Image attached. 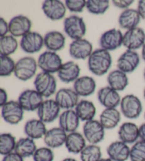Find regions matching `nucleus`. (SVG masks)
<instances>
[{"label": "nucleus", "mask_w": 145, "mask_h": 161, "mask_svg": "<svg viewBox=\"0 0 145 161\" xmlns=\"http://www.w3.org/2000/svg\"><path fill=\"white\" fill-rule=\"evenodd\" d=\"M111 65L112 57L110 52L102 48L95 50L88 58L89 70L96 76L106 74Z\"/></svg>", "instance_id": "f257e3e1"}, {"label": "nucleus", "mask_w": 145, "mask_h": 161, "mask_svg": "<svg viewBox=\"0 0 145 161\" xmlns=\"http://www.w3.org/2000/svg\"><path fill=\"white\" fill-rule=\"evenodd\" d=\"M35 90L38 92L43 97L49 98L56 94L57 81L52 74L44 73H38L33 82Z\"/></svg>", "instance_id": "f03ea898"}, {"label": "nucleus", "mask_w": 145, "mask_h": 161, "mask_svg": "<svg viewBox=\"0 0 145 161\" xmlns=\"http://www.w3.org/2000/svg\"><path fill=\"white\" fill-rule=\"evenodd\" d=\"M38 63L33 57H24L16 63L15 77L21 81H28L34 77L38 68Z\"/></svg>", "instance_id": "7ed1b4c3"}, {"label": "nucleus", "mask_w": 145, "mask_h": 161, "mask_svg": "<svg viewBox=\"0 0 145 161\" xmlns=\"http://www.w3.org/2000/svg\"><path fill=\"white\" fill-rule=\"evenodd\" d=\"M64 31L72 39L78 40L83 38L86 32V26L83 18L72 15L64 21Z\"/></svg>", "instance_id": "20e7f679"}, {"label": "nucleus", "mask_w": 145, "mask_h": 161, "mask_svg": "<svg viewBox=\"0 0 145 161\" xmlns=\"http://www.w3.org/2000/svg\"><path fill=\"white\" fill-rule=\"evenodd\" d=\"M121 112L129 119H137L142 112V104L137 97L134 94H127L121 99Z\"/></svg>", "instance_id": "39448f33"}, {"label": "nucleus", "mask_w": 145, "mask_h": 161, "mask_svg": "<svg viewBox=\"0 0 145 161\" xmlns=\"http://www.w3.org/2000/svg\"><path fill=\"white\" fill-rule=\"evenodd\" d=\"M38 66L42 72L53 74L59 71L62 65V60L57 53L47 51L39 55Z\"/></svg>", "instance_id": "423d86ee"}, {"label": "nucleus", "mask_w": 145, "mask_h": 161, "mask_svg": "<svg viewBox=\"0 0 145 161\" xmlns=\"http://www.w3.org/2000/svg\"><path fill=\"white\" fill-rule=\"evenodd\" d=\"M1 114L6 123L16 125L23 120L24 110L18 101H8L1 107Z\"/></svg>", "instance_id": "0eeeda50"}, {"label": "nucleus", "mask_w": 145, "mask_h": 161, "mask_svg": "<svg viewBox=\"0 0 145 161\" xmlns=\"http://www.w3.org/2000/svg\"><path fill=\"white\" fill-rule=\"evenodd\" d=\"M105 129L98 120L86 121L83 126V135L89 144L98 145L105 138Z\"/></svg>", "instance_id": "6e6552de"}, {"label": "nucleus", "mask_w": 145, "mask_h": 161, "mask_svg": "<svg viewBox=\"0 0 145 161\" xmlns=\"http://www.w3.org/2000/svg\"><path fill=\"white\" fill-rule=\"evenodd\" d=\"M61 108L55 99H46L37 110L38 119L45 124H50L59 118Z\"/></svg>", "instance_id": "1a4fd4ad"}, {"label": "nucleus", "mask_w": 145, "mask_h": 161, "mask_svg": "<svg viewBox=\"0 0 145 161\" xmlns=\"http://www.w3.org/2000/svg\"><path fill=\"white\" fill-rule=\"evenodd\" d=\"M17 101L24 111L34 112L38 109L44 100L43 97L38 92L28 89L20 94Z\"/></svg>", "instance_id": "9d476101"}, {"label": "nucleus", "mask_w": 145, "mask_h": 161, "mask_svg": "<svg viewBox=\"0 0 145 161\" xmlns=\"http://www.w3.org/2000/svg\"><path fill=\"white\" fill-rule=\"evenodd\" d=\"M123 34L121 31L112 29L105 31L99 39L101 48L107 51H113L119 48L122 45Z\"/></svg>", "instance_id": "9b49d317"}, {"label": "nucleus", "mask_w": 145, "mask_h": 161, "mask_svg": "<svg viewBox=\"0 0 145 161\" xmlns=\"http://www.w3.org/2000/svg\"><path fill=\"white\" fill-rule=\"evenodd\" d=\"M145 43V32L142 28L137 27L135 29L126 31L123 34V45L127 50L136 51L143 47Z\"/></svg>", "instance_id": "f8f14e48"}, {"label": "nucleus", "mask_w": 145, "mask_h": 161, "mask_svg": "<svg viewBox=\"0 0 145 161\" xmlns=\"http://www.w3.org/2000/svg\"><path fill=\"white\" fill-rule=\"evenodd\" d=\"M55 100L61 109H73L79 102V96L74 89L62 88L55 94Z\"/></svg>", "instance_id": "ddd939ff"}, {"label": "nucleus", "mask_w": 145, "mask_h": 161, "mask_svg": "<svg viewBox=\"0 0 145 161\" xmlns=\"http://www.w3.org/2000/svg\"><path fill=\"white\" fill-rule=\"evenodd\" d=\"M44 46V37L35 31H30L21 38L20 46L26 53L33 54L40 51Z\"/></svg>", "instance_id": "4468645a"}, {"label": "nucleus", "mask_w": 145, "mask_h": 161, "mask_svg": "<svg viewBox=\"0 0 145 161\" xmlns=\"http://www.w3.org/2000/svg\"><path fill=\"white\" fill-rule=\"evenodd\" d=\"M42 10L46 17L52 21H59L66 14L65 4L60 0H46L42 4Z\"/></svg>", "instance_id": "2eb2a0df"}, {"label": "nucleus", "mask_w": 145, "mask_h": 161, "mask_svg": "<svg viewBox=\"0 0 145 161\" xmlns=\"http://www.w3.org/2000/svg\"><path fill=\"white\" fill-rule=\"evenodd\" d=\"M93 51L92 43L85 38L73 41L69 47V55L75 60L87 59Z\"/></svg>", "instance_id": "dca6fc26"}, {"label": "nucleus", "mask_w": 145, "mask_h": 161, "mask_svg": "<svg viewBox=\"0 0 145 161\" xmlns=\"http://www.w3.org/2000/svg\"><path fill=\"white\" fill-rule=\"evenodd\" d=\"M139 63L140 58L137 53L127 50L117 60V67L125 73H132L137 68Z\"/></svg>", "instance_id": "f3484780"}, {"label": "nucleus", "mask_w": 145, "mask_h": 161, "mask_svg": "<svg viewBox=\"0 0 145 161\" xmlns=\"http://www.w3.org/2000/svg\"><path fill=\"white\" fill-rule=\"evenodd\" d=\"M32 22L30 19L24 15H17L9 22V33L13 37H23L30 31Z\"/></svg>", "instance_id": "a211bd4d"}, {"label": "nucleus", "mask_w": 145, "mask_h": 161, "mask_svg": "<svg viewBox=\"0 0 145 161\" xmlns=\"http://www.w3.org/2000/svg\"><path fill=\"white\" fill-rule=\"evenodd\" d=\"M97 97L99 103L104 107L105 109L117 108L121 102V98L118 92L113 90L109 86L100 89L97 93Z\"/></svg>", "instance_id": "6ab92c4d"}, {"label": "nucleus", "mask_w": 145, "mask_h": 161, "mask_svg": "<svg viewBox=\"0 0 145 161\" xmlns=\"http://www.w3.org/2000/svg\"><path fill=\"white\" fill-rule=\"evenodd\" d=\"M67 133L59 127H54L47 130L43 138L44 143L47 147L54 149L60 148L65 144Z\"/></svg>", "instance_id": "aec40b11"}, {"label": "nucleus", "mask_w": 145, "mask_h": 161, "mask_svg": "<svg viewBox=\"0 0 145 161\" xmlns=\"http://www.w3.org/2000/svg\"><path fill=\"white\" fill-rule=\"evenodd\" d=\"M108 158L113 161H127L130 159V148L121 141L111 143L106 149Z\"/></svg>", "instance_id": "412c9836"}, {"label": "nucleus", "mask_w": 145, "mask_h": 161, "mask_svg": "<svg viewBox=\"0 0 145 161\" xmlns=\"http://www.w3.org/2000/svg\"><path fill=\"white\" fill-rule=\"evenodd\" d=\"M80 119L74 109L65 110L59 116V126L67 134L77 131Z\"/></svg>", "instance_id": "4be33fe9"}, {"label": "nucleus", "mask_w": 145, "mask_h": 161, "mask_svg": "<svg viewBox=\"0 0 145 161\" xmlns=\"http://www.w3.org/2000/svg\"><path fill=\"white\" fill-rule=\"evenodd\" d=\"M119 140L127 144H134L139 138V126L132 122H125L119 128Z\"/></svg>", "instance_id": "5701e85b"}, {"label": "nucleus", "mask_w": 145, "mask_h": 161, "mask_svg": "<svg viewBox=\"0 0 145 161\" xmlns=\"http://www.w3.org/2000/svg\"><path fill=\"white\" fill-rule=\"evenodd\" d=\"M80 72L81 68L77 63L74 61H68L61 66L57 72V76L62 82H74L79 77Z\"/></svg>", "instance_id": "b1692460"}, {"label": "nucleus", "mask_w": 145, "mask_h": 161, "mask_svg": "<svg viewBox=\"0 0 145 161\" xmlns=\"http://www.w3.org/2000/svg\"><path fill=\"white\" fill-rule=\"evenodd\" d=\"M24 131L27 137L33 140L44 138L47 132L46 124L40 119H30L24 125Z\"/></svg>", "instance_id": "393cba45"}, {"label": "nucleus", "mask_w": 145, "mask_h": 161, "mask_svg": "<svg viewBox=\"0 0 145 161\" xmlns=\"http://www.w3.org/2000/svg\"><path fill=\"white\" fill-rule=\"evenodd\" d=\"M74 90L79 97H89L93 94L96 89V82L90 76L79 77L73 85Z\"/></svg>", "instance_id": "a878e982"}, {"label": "nucleus", "mask_w": 145, "mask_h": 161, "mask_svg": "<svg viewBox=\"0 0 145 161\" xmlns=\"http://www.w3.org/2000/svg\"><path fill=\"white\" fill-rule=\"evenodd\" d=\"M66 42L65 36L57 31L47 32L44 36V46L50 51H59L65 48Z\"/></svg>", "instance_id": "bb28decb"}, {"label": "nucleus", "mask_w": 145, "mask_h": 161, "mask_svg": "<svg viewBox=\"0 0 145 161\" xmlns=\"http://www.w3.org/2000/svg\"><path fill=\"white\" fill-rule=\"evenodd\" d=\"M141 17L137 9H127L123 10L119 16L118 24L121 28L125 30H130L138 27Z\"/></svg>", "instance_id": "cd10ccee"}, {"label": "nucleus", "mask_w": 145, "mask_h": 161, "mask_svg": "<svg viewBox=\"0 0 145 161\" xmlns=\"http://www.w3.org/2000/svg\"><path fill=\"white\" fill-rule=\"evenodd\" d=\"M65 146L69 153L77 155L80 154L87 145L83 135L75 131L67 134Z\"/></svg>", "instance_id": "c85d7f7f"}, {"label": "nucleus", "mask_w": 145, "mask_h": 161, "mask_svg": "<svg viewBox=\"0 0 145 161\" xmlns=\"http://www.w3.org/2000/svg\"><path fill=\"white\" fill-rule=\"evenodd\" d=\"M121 120V113L116 108L105 109L100 114L99 121L105 129L111 130L118 126Z\"/></svg>", "instance_id": "c756f323"}, {"label": "nucleus", "mask_w": 145, "mask_h": 161, "mask_svg": "<svg viewBox=\"0 0 145 161\" xmlns=\"http://www.w3.org/2000/svg\"><path fill=\"white\" fill-rule=\"evenodd\" d=\"M75 112L80 121H89L94 119L96 114V108L93 102L86 99H82L75 107Z\"/></svg>", "instance_id": "7c9ffc66"}, {"label": "nucleus", "mask_w": 145, "mask_h": 161, "mask_svg": "<svg viewBox=\"0 0 145 161\" xmlns=\"http://www.w3.org/2000/svg\"><path fill=\"white\" fill-rule=\"evenodd\" d=\"M107 82L108 86L117 92L123 91L129 84L127 74L118 69L110 72L108 75Z\"/></svg>", "instance_id": "2f4dec72"}, {"label": "nucleus", "mask_w": 145, "mask_h": 161, "mask_svg": "<svg viewBox=\"0 0 145 161\" xmlns=\"http://www.w3.org/2000/svg\"><path fill=\"white\" fill-rule=\"evenodd\" d=\"M37 149L35 140L26 136L19 138L17 141L14 152L22 158H26L33 157Z\"/></svg>", "instance_id": "473e14b6"}, {"label": "nucleus", "mask_w": 145, "mask_h": 161, "mask_svg": "<svg viewBox=\"0 0 145 161\" xmlns=\"http://www.w3.org/2000/svg\"><path fill=\"white\" fill-rule=\"evenodd\" d=\"M18 41L12 35H7L0 38V55L10 56L18 48Z\"/></svg>", "instance_id": "72a5a7b5"}, {"label": "nucleus", "mask_w": 145, "mask_h": 161, "mask_svg": "<svg viewBox=\"0 0 145 161\" xmlns=\"http://www.w3.org/2000/svg\"><path fill=\"white\" fill-rule=\"evenodd\" d=\"M17 141L15 136L10 133H3L0 135V153L7 155L14 152Z\"/></svg>", "instance_id": "f704fd0d"}, {"label": "nucleus", "mask_w": 145, "mask_h": 161, "mask_svg": "<svg viewBox=\"0 0 145 161\" xmlns=\"http://www.w3.org/2000/svg\"><path fill=\"white\" fill-rule=\"evenodd\" d=\"M79 155L82 161H99L102 158L101 148L94 144L86 146Z\"/></svg>", "instance_id": "c9c22d12"}, {"label": "nucleus", "mask_w": 145, "mask_h": 161, "mask_svg": "<svg viewBox=\"0 0 145 161\" xmlns=\"http://www.w3.org/2000/svg\"><path fill=\"white\" fill-rule=\"evenodd\" d=\"M110 6L108 0H88L86 1V9L91 14L96 15L104 14Z\"/></svg>", "instance_id": "e433bc0d"}, {"label": "nucleus", "mask_w": 145, "mask_h": 161, "mask_svg": "<svg viewBox=\"0 0 145 161\" xmlns=\"http://www.w3.org/2000/svg\"><path fill=\"white\" fill-rule=\"evenodd\" d=\"M16 63L12 58L0 55V76L9 77L14 73Z\"/></svg>", "instance_id": "4c0bfd02"}, {"label": "nucleus", "mask_w": 145, "mask_h": 161, "mask_svg": "<svg viewBox=\"0 0 145 161\" xmlns=\"http://www.w3.org/2000/svg\"><path fill=\"white\" fill-rule=\"evenodd\" d=\"M130 161H145V141H137L132 144L130 152Z\"/></svg>", "instance_id": "58836bf2"}, {"label": "nucleus", "mask_w": 145, "mask_h": 161, "mask_svg": "<svg viewBox=\"0 0 145 161\" xmlns=\"http://www.w3.org/2000/svg\"><path fill=\"white\" fill-rule=\"evenodd\" d=\"M55 158L52 149L48 147H40L38 148L33 155V161H53Z\"/></svg>", "instance_id": "ea45409f"}, {"label": "nucleus", "mask_w": 145, "mask_h": 161, "mask_svg": "<svg viewBox=\"0 0 145 161\" xmlns=\"http://www.w3.org/2000/svg\"><path fill=\"white\" fill-rule=\"evenodd\" d=\"M65 6L69 12L81 13L86 7V1L85 0H66Z\"/></svg>", "instance_id": "a19ab883"}, {"label": "nucleus", "mask_w": 145, "mask_h": 161, "mask_svg": "<svg viewBox=\"0 0 145 161\" xmlns=\"http://www.w3.org/2000/svg\"><path fill=\"white\" fill-rule=\"evenodd\" d=\"M114 6L122 9H127L134 3L133 0H113L112 2Z\"/></svg>", "instance_id": "79ce46f5"}, {"label": "nucleus", "mask_w": 145, "mask_h": 161, "mask_svg": "<svg viewBox=\"0 0 145 161\" xmlns=\"http://www.w3.org/2000/svg\"><path fill=\"white\" fill-rule=\"evenodd\" d=\"M9 32V23H7L4 18H1L0 19V36H5Z\"/></svg>", "instance_id": "37998d69"}, {"label": "nucleus", "mask_w": 145, "mask_h": 161, "mask_svg": "<svg viewBox=\"0 0 145 161\" xmlns=\"http://www.w3.org/2000/svg\"><path fill=\"white\" fill-rule=\"evenodd\" d=\"M2 161H24V158L16 153V152H13L4 155Z\"/></svg>", "instance_id": "c03bdc74"}, {"label": "nucleus", "mask_w": 145, "mask_h": 161, "mask_svg": "<svg viewBox=\"0 0 145 161\" xmlns=\"http://www.w3.org/2000/svg\"><path fill=\"white\" fill-rule=\"evenodd\" d=\"M137 12L141 19L145 20V0H140L137 4Z\"/></svg>", "instance_id": "a18cd8bd"}, {"label": "nucleus", "mask_w": 145, "mask_h": 161, "mask_svg": "<svg viewBox=\"0 0 145 161\" xmlns=\"http://www.w3.org/2000/svg\"><path fill=\"white\" fill-rule=\"evenodd\" d=\"M8 95L6 90H4L3 88L0 89V106L2 107L3 105L8 102Z\"/></svg>", "instance_id": "49530a36"}, {"label": "nucleus", "mask_w": 145, "mask_h": 161, "mask_svg": "<svg viewBox=\"0 0 145 161\" xmlns=\"http://www.w3.org/2000/svg\"><path fill=\"white\" fill-rule=\"evenodd\" d=\"M139 132L140 140L145 141V123L142 124L141 126H139Z\"/></svg>", "instance_id": "de8ad7c7"}, {"label": "nucleus", "mask_w": 145, "mask_h": 161, "mask_svg": "<svg viewBox=\"0 0 145 161\" xmlns=\"http://www.w3.org/2000/svg\"><path fill=\"white\" fill-rule=\"evenodd\" d=\"M142 58L143 60H144L145 62V43L143 46V47L142 48Z\"/></svg>", "instance_id": "09e8293b"}, {"label": "nucleus", "mask_w": 145, "mask_h": 161, "mask_svg": "<svg viewBox=\"0 0 145 161\" xmlns=\"http://www.w3.org/2000/svg\"><path fill=\"white\" fill-rule=\"evenodd\" d=\"M62 161H77V160L73 158H66L65 159H63Z\"/></svg>", "instance_id": "8fccbe9b"}, {"label": "nucleus", "mask_w": 145, "mask_h": 161, "mask_svg": "<svg viewBox=\"0 0 145 161\" xmlns=\"http://www.w3.org/2000/svg\"><path fill=\"white\" fill-rule=\"evenodd\" d=\"M99 161H113V160H111L110 158H102Z\"/></svg>", "instance_id": "3c124183"}, {"label": "nucleus", "mask_w": 145, "mask_h": 161, "mask_svg": "<svg viewBox=\"0 0 145 161\" xmlns=\"http://www.w3.org/2000/svg\"><path fill=\"white\" fill-rule=\"evenodd\" d=\"M143 95H144V98L145 99V88L144 89V92H143Z\"/></svg>", "instance_id": "603ef678"}, {"label": "nucleus", "mask_w": 145, "mask_h": 161, "mask_svg": "<svg viewBox=\"0 0 145 161\" xmlns=\"http://www.w3.org/2000/svg\"><path fill=\"white\" fill-rule=\"evenodd\" d=\"M144 80H145V69H144Z\"/></svg>", "instance_id": "864d4df0"}, {"label": "nucleus", "mask_w": 145, "mask_h": 161, "mask_svg": "<svg viewBox=\"0 0 145 161\" xmlns=\"http://www.w3.org/2000/svg\"><path fill=\"white\" fill-rule=\"evenodd\" d=\"M144 119H145V112H144Z\"/></svg>", "instance_id": "5fc2aeb1"}]
</instances>
